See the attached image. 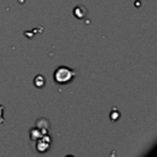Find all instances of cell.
<instances>
[{
    "instance_id": "cell-1",
    "label": "cell",
    "mask_w": 157,
    "mask_h": 157,
    "mask_svg": "<svg viewBox=\"0 0 157 157\" xmlns=\"http://www.w3.org/2000/svg\"><path fill=\"white\" fill-rule=\"evenodd\" d=\"M75 75H76V72L72 69H70L67 66H59L54 71L53 78H54V82L58 85H66L70 81H72Z\"/></svg>"
},
{
    "instance_id": "cell-2",
    "label": "cell",
    "mask_w": 157,
    "mask_h": 157,
    "mask_svg": "<svg viewBox=\"0 0 157 157\" xmlns=\"http://www.w3.org/2000/svg\"><path fill=\"white\" fill-rule=\"evenodd\" d=\"M50 142H52L50 136H48L47 134H43L42 137L37 140V146H36L37 147V151L40 152V153L47 152L49 150V147H50Z\"/></svg>"
},
{
    "instance_id": "cell-3",
    "label": "cell",
    "mask_w": 157,
    "mask_h": 157,
    "mask_svg": "<svg viewBox=\"0 0 157 157\" xmlns=\"http://www.w3.org/2000/svg\"><path fill=\"white\" fill-rule=\"evenodd\" d=\"M74 15H75V17H77L78 20H82V18H85L86 15H87V9H86L83 5H78V6H76V7L74 9Z\"/></svg>"
},
{
    "instance_id": "cell-4",
    "label": "cell",
    "mask_w": 157,
    "mask_h": 157,
    "mask_svg": "<svg viewBox=\"0 0 157 157\" xmlns=\"http://www.w3.org/2000/svg\"><path fill=\"white\" fill-rule=\"evenodd\" d=\"M37 128L43 132V134H47L48 132V129H49V121L45 119V118H40L37 120Z\"/></svg>"
},
{
    "instance_id": "cell-5",
    "label": "cell",
    "mask_w": 157,
    "mask_h": 157,
    "mask_svg": "<svg viewBox=\"0 0 157 157\" xmlns=\"http://www.w3.org/2000/svg\"><path fill=\"white\" fill-rule=\"evenodd\" d=\"M42 135H43V132H42L37 126H34V128H32V129L29 130V137H31L33 141H37L38 139H40Z\"/></svg>"
},
{
    "instance_id": "cell-6",
    "label": "cell",
    "mask_w": 157,
    "mask_h": 157,
    "mask_svg": "<svg viewBox=\"0 0 157 157\" xmlns=\"http://www.w3.org/2000/svg\"><path fill=\"white\" fill-rule=\"evenodd\" d=\"M33 83H34V86H36L37 88H42V87L45 85V78H44V76L37 75V76L34 77V80H33Z\"/></svg>"
},
{
    "instance_id": "cell-7",
    "label": "cell",
    "mask_w": 157,
    "mask_h": 157,
    "mask_svg": "<svg viewBox=\"0 0 157 157\" xmlns=\"http://www.w3.org/2000/svg\"><path fill=\"white\" fill-rule=\"evenodd\" d=\"M110 119H112L113 121H115L117 119H119V112H117L115 109H113V110L110 112Z\"/></svg>"
},
{
    "instance_id": "cell-8",
    "label": "cell",
    "mask_w": 157,
    "mask_h": 157,
    "mask_svg": "<svg viewBox=\"0 0 157 157\" xmlns=\"http://www.w3.org/2000/svg\"><path fill=\"white\" fill-rule=\"evenodd\" d=\"M4 110H5V107L0 104V125L5 123V119H4Z\"/></svg>"
}]
</instances>
